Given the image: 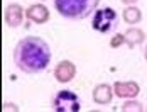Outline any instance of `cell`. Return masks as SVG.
<instances>
[{
	"mask_svg": "<svg viewBox=\"0 0 147 112\" xmlns=\"http://www.w3.org/2000/svg\"><path fill=\"white\" fill-rule=\"evenodd\" d=\"M53 109L56 112H78L81 109L80 98L71 90H61L53 98Z\"/></svg>",
	"mask_w": 147,
	"mask_h": 112,
	"instance_id": "277c9868",
	"label": "cell"
},
{
	"mask_svg": "<svg viewBox=\"0 0 147 112\" xmlns=\"http://www.w3.org/2000/svg\"><path fill=\"white\" fill-rule=\"evenodd\" d=\"M14 61L17 68L24 73H39L49 66L51 61V49L49 44L36 36L24 38L15 44Z\"/></svg>",
	"mask_w": 147,
	"mask_h": 112,
	"instance_id": "6da1fadb",
	"label": "cell"
},
{
	"mask_svg": "<svg viewBox=\"0 0 147 112\" xmlns=\"http://www.w3.org/2000/svg\"><path fill=\"white\" fill-rule=\"evenodd\" d=\"M59 14L66 19L80 20L95 12L100 0H53Z\"/></svg>",
	"mask_w": 147,
	"mask_h": 112,
	"instance_id": "7a4b0ae2",
	"label": "cell"
},
{
	"mask_svg": "<svg viewBox=\"0 0 147 112\" xmlns=\"http://www.w3.org/2000/svg\"><path fill=\"white\" fill-rule=\"evenodd\" d=\"M118 26V14L110 9V7H103V9H98L93 12V17H91V27L95 29L96 32H110Z\"/></svg>",
	"mask_w": 147,
	"mask_h": 112,
	"instance_id": "3957f363",
	"label": "cell"
}]
</instances>
